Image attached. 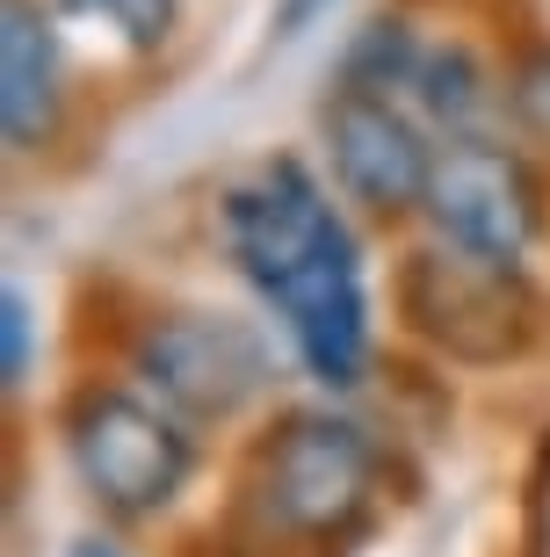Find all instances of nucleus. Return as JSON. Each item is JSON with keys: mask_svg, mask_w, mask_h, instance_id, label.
Returning <instances> with one entry per match:
<instances>
[{"mask_svg": "<svg viewBox=\"0 0 550 557\" xmlns=\"http://www.w3.org/2000/svg\"><path fill=\"white\" fill-rule=\"evenodd\" d=\"M224 239L246 283L283 311L297 355L319 384H355L369 355V297L355 239L333 218V203L311 188L297 160L261 166L246 188L224 196Z\"/></svg>", "mask_w": 550, "mask_h": 557, "instance_id": "nucleus-1", "label": "nucleus"}, {"mask_svg": "<svg viewBox=\"0 0 550 557\" xmlns=\"http://www.w3.org/2000/svg\"><path fill=\"white\" fill-rule=\"evenodd\" d=\"M65 449H73L81 485L109 515H160L196 463L188 434L131 392H87L65 420Z\"/></svg>", "mask_w": 550, "mask_h": 557, "instance_id": "nucleus-2", "label": "nucleus"}, {"mask_svg": "<svg viewBox=\"0 0 550 557\" xmlns=\"http://www.w3.org/2000/svg\"><path fill=\"white\" fill-rule=\"evenodd\" d=\"M406 319L456 362H508L529 341V283L514 261H486L470 247H428L406 269Z\"/></svg>", "mask_w": 550, "mask_h": 557, "instance_id": "nucleus-3", "label": "nucleus"}, {"mask_svg": "<svg viewBox=\"0 0 550 557\" xmlns=\"http://www.w3.org/2000/svg\"><path fill=\"white\" fill-rule=\"evenodd\" d=\"M369 485H377V449L355 420L333 413H290L261 456V499L290 536H341L369 507Z\"/></svg>", "mask_w": 550, "mask_h": 557, "instance_id": "nucleus-4", "label": "nucleus"}, {"mask_svg": "<svg viewBox=\"0 0 550 557\" xmlns=\"http://www.w3.org/2000/svg\"><path fill=\"white\" fill-rule=\"evenodd\" d=\"M138 376L167 406H182L196 420L240 413L246 398L268 392V341L246 319H218V311H167L138 333Z\"/></svg>", "mask_w": 550, "mask_h": 557, "instance_id": "nucleus-5", "label": "nucleus"}, {"mask_svg": "<svg viewBox=\"0 0 550 557\" xmlns=\"http://www.w3.org/2000/svg\"><path fill=\"white\" fill-rule=\"evenodd\" d=\"M428 218L449 247H470L486 261H522L536 225H543V203H536L522 152H508L492 138H449L435 152Z\"/></svg>", "mask_w": 550, "mask_h": 557, "instance_id": "nucleus-6", "label": "nucleus"}, {"mask_svg": "<svg viewBox=\"0 0 550 557\" xmlns=\"http://www.w3.org/2000/svg\"><path fill=\"white\" fill-rule=\"evenodd\" d=\"M327 152L341 188L377 218H399V210H428V182H435V152L428 138L384 102V95H363V87H341L327 109Z\"/></svg>", "mask_w": 550, "mask_h": 557, "instance_id": "nucleus-7", "label": "nucleus"}, {"mask_svg": "<svg viewBox=\"0 0 550 557\" xmlns=\"http://www.w3.org/2000/svg\"><path fill=\"white\" fill-rule=\"evenodd\" d=\"M0 124L15 152H37L59 131V37L37 0L0 8Z\"/></svg>", "mask_w": 550, "mask_h": 557, "instance_id": "nucleus-8", "label": "nucleus"}, {"mask_svg": "<svg viewBox=\"0 0 550 557\" xmlns=\"http://www.w3.org/2000/svg\"><path fill=\"white\" fill-rule=\"evenodd\" d=\"M420 81V44H413L406 22H369L363 44L347 51V87L363 95H384V87H413Z\"/></svg>", "mask_w": 550, "mask_h": 557, "instance_id": "nucleus-9", "label": "nucleus"}, {"mask_svg": "<svg viewBox=\"0 0 550 557\" xmlns=\"http://www.w3.org/2000/svg\"><path fill=\"white\" fill-rule=\"evenodd\" d=\"M420 102H428L435 124H449L456 138H470V116L486 109V87H478V65L464 59V51H435V59H420Z\"/></svg>", "mask_w": 550, "mask_h": 557, "instance_id": "nucleus-10", "label": "nucleus"}, {"mask_svg": "<svg viewBox=\"0 0 550 557\" xmlns=\"http://www.w3.org/2000/svg\"><path fill=\"white\" fill-rule=\"evenodd\" d=\"M73 15H102L117 22L131 44H160L167 29H174V0H65Z\"/></svg>", "mask_w": 550, "mask_h": 557, "instance_id": "nucleus-11", "label": "nucleus"}, {"mask_svg": "<svg viewBox=\"0 0 550 557\" xmlns=\"http://www.w3.org/2000/svg\"><path fill=\"white\" fill-rule=\"evenodd\" d=\"M0 376H8V384L29 376V297H22L15 283L0 289Z\"/></svg>", "mask_w": 550, "mask_h": 557, "instance_id": "nucleus-12", "label": "nucleus"}, {"mask_svg": "<svg viewBox=\"0 0 550 557\" xmlns=\"http://www.w3.org/2000/svg\"><path fill=\"white\" fill-rule=\"evenodd\" d=\"M508 102H514V116L536 131V138H550V51H536L522 73H514V87H508Z\"/></svg>", "mask_w": 550, "mask_h": 557, "instance_id": "nucleus-13", "label": "nucleus"}, {"mask_svg": "<svg viewBox=\"0 0 550 557\" xmlns=\"http://www.w3.org/2000/svg\"><path fill=\"white\" fill-rule=\"evenodd\" d=\"M319 8H327V0H283V8H276V29H283V37H297Z\"/></svg>", "mask_w": 550, "mask_h": 557, "instance_id": "nucleus-14", "label": "nucleus"}, {"mask_svg": "<svg viewBox=\"0 0 550 557\" xmlns=\"http://www.w3.org/2000/svg\"><path fill=\"white\" fill-rule=\"evenodd\" d=\"M73 557H109V550H102V543H81V550H73Z\"/></svg>", "mask_w": 550, "mask_h": 557, "instance_id": "nucleus-15", "label": "nucleus"}]
</instances>
